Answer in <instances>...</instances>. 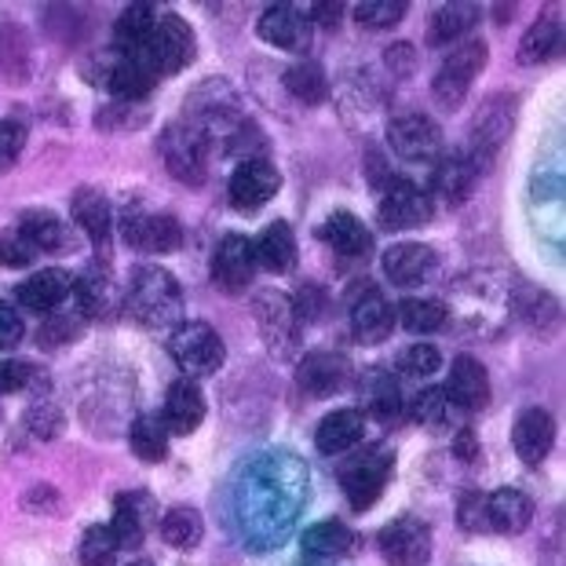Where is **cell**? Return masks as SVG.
<instances>
[{
  "mask_svg": "<svg viewBox=\"0 0 566 566\" xmlns=\"http://www.w3.org/2000/svg\"><path fill=\"white\" fill-rule=\"evenodd\" d=\"M161 537L168 548L176 552H190L201 545L205 537V520L198 509H190V504H176V509H168L161 515Z\"/></svg>",
  "mask_w": 566,
  "mask_h": 566,
  "instance_id": "39",
  "label": "cell"
},
{
  "mask_svg": "<svg viewBox=\"0 0 566 566\" xmlns=\"http://www.w3.org/2000/svg\"><path fill=\"white\" fill-rule=\"evenodd\" d=\"M311 501V472L293 450H260L238 468L231 515L242 545L256 556L282 548Z\"/></svg>",
  "mask_w": 566,
  "mask_h": 566,
  "instance_id": "1",
  "label": "cell"
},
{
  "mask_svg": "<svg viewBox=\"0 0 566 566\" xmlns=\"http://www.w3.org/2000/svg\"><path fill=\"white\" fill-rule=\"evenodd\" d=\"M117 552H122V548H117L111 526H88V530H84V537H81L77 556H81V566H114Z\"/></svg>",
  "mask_w": 566,
  "mask_h": 566,
  "instance_id": "48",
  "label": "cell"
},
{
  "mask_svg": "<svg viewBox=\"0 0 566 566\" xmlns=\"http://www.w3.org/2000/svg\"><path fill=\"white\" fill-rule=\"evenodd\" d=\"M512 307H515V315H520V322L534 325V329H545V325L559 318L556 300H552L545 289H534V285H523L520 293L512 296Z\"/></svg>",
  "mask_w": 566,
  "mask_h": 566,
  "instance_id": "43",
  "label": "cell"
},
{
  "mask_svg": "<svg viewBox=\"0 0 566 566\" xmlns=\"http://www.w3.org/2000/svg\"><path fill=\"white\" fill-rule=\"evenodd\" d=\"M366 409L377 420H395L402 413V391H399V380L391 377V373H384V369H373L369 373V380H366ZM363 409V413H366Z\"/></svg>",
  "mask_w": 566,
  "mask_h": 566,
  "instance_id": "41",
  "label": "cell"
},
{
  "mask_svg": "<svg viewBox=\"0 0 566 566\" xmlns=\"http://www.w3.org/2000/svg\"><path fill=\"white\" fill-rule=\"evenodd\" d=\"M282 84H285V92L304 106H318L329 99V77H325V70L315 59H300V63L289 66L282 74Z\"/></svg>",
  "mask_w": 566,
  "mask_h": 566,
  "instance_id": "37",
  "label": "cell"
},
{
  "mask_svg": "<svg viewBox=\"0 0 566 566\" xmlns=\"http://www.w3.org/2000/svg\"><path fill=\"white\" fill-rule=\"evenodd\" d=\"M446 402L461 413H479L490 402V373L479 363L475 355H457L450 366V377H446Z\"/></svg>",
  "mask_w": 566,
  "mask_h": 566,
  "instance_id": "21",
  "label": "cell"
},
{
  "mask_svg": "<svg viewBox=\"0 0 566 566\" xmlns=\"http://www.w3.org/2000/svg\"><path fill=\"white\" fill-rule=\"evenodd\" d=\"M168 355L187 373V380H198V377H212L223 366L227 347L209 322H179L172 336H168Z\"/></svg>",
  "mask_w": 566,
  "mask_h": 566,
  "instance_id": "5",
  "label": "cell"
},
{
  "mask_svg": "<svg viewBox=\"0 0 566 566\" xmlns=\"http://www.w3.org/2000/svg\"><path fill=\"white\" fill-rule=\"evenodd\" d=\"M486 55H490L486 41H464L442 59L439 74H436V81H431V95L439 99V106L457 111V106L468 99L475 77L486 70Z\"/></svg>",
  "mask_w": 566,
  "mask_h": 566,
  "instance_id": "8",
  "label": "cell"
},
{
  "mask_svg": "<svg viewBox=\"0 0 566 566\" xmlns=\"http://www.w3.org/2000/svg\"><path fill=\"white\" fill-rule=\"evenodd\" d=\"M22 509L33 512V515H59V512H63V497H59L55 486L38 483V486L27 490V497H22Z\"/></svg>",
  "mask_w": 566,
  "mask_h": 566,
  "instance_id": "54",
  "label": "cell"
},
{
  "mask_svg": "<svg viewBox=\"0 0 566 566\" xmlns=\"http://www.w3.org/2000/svg\"><path fill=\"white\" fill-rule=\"evenodd\" d=\"M347 322L358 344H384L395 329V307L373 282H355L347 289Z\"/></svg>",
  "mask_w": 566,
  "mask_h": 566,
  "instance_id": "11",
  "label": "cell"
},
{
  "mask_svg": "<svg viewBox=\"0 0 566 566\" xmlns=\"http://www.w3.org/2000/svg\"><path fill=\"white\" fill-rule=\"evenodd\" d=\"M436 216V201H431L428 190H420L406 179H395V184L384 187L380 205H377V223L384 231H409V227H420Z\"/></svg>",
  "mask_w": 566,
  "mask_h": 566,
  "instance_id": "14",
  "label": "cell"
},
{
  "mask_svg": "<svg viewBox=\"0 0 566 566\" xmlns=\"http://www.w3.org/2000/svg\"><path fill=\"white\" fill-rule=\"evenodd\" d=\"M44 388H48L44 369H38L33 363H8V358H0V399L15 391H44Z\"/></svg>",
  "mask_w": 566,
  "mask_h": 566,
  "instance_id": "47",
  "label": "cell"
},
{
  "mask_svg": "<svg viewBox=\"0 0 566 566\" xmlns=\"http://www.w3.org/2000/svg\"><path fill=\"white\" fill-rule=\"evenodd\" d=\"M205 413H209V402H205L201 384L187 377L172 380V388L165 395V417H161L165 431H172V436H195L205 424Z\"/></svg>",
  "mask_w": 566,
  "mask_h": 566,
  "instance_id": "23",
  "label": "cell"
},
{
  "mask_svg": "<svg viewBox=\"0 0 566 566\" xmlns=\"http://www.w3.org/2000/svg\"><path fill=\"white\" fill-rule=\"evenodd\" d=\"M388 147L399 154L402 161H413V165L436 161L442 150V128L436 117H428V114H399L388 122Z\"/></svg>",
  "mask_w": 566,
  "mask_h": 566,
  "instance_id": "13",
  "label": "cell"
},
{
  "mask_svg": "<svg viewBox=\"0 0 566 566\" xmlns=\"http://www.w3.org/2000/svg\"><path fill=\"white\" fill-rule=\"evenodd\" d=\"M380 268L395 285H417L436 271V249L420 242H399L380 256Z\"/></svg>",
  "mask_w": 566,
  "mask_h": 566,
  "instance_id": "30",
  "label": "cell"
},
{
  "mask_svg": "<svg viewBox=\"0 0 566 566\" xmlns=\"http://www.w3.org/2000/svg\"><path fill=\"white\" fill-rule=\"evenodd\" d=\"M559 44H563L559 15H556V11H548V15H541L534 27L523 33L520 55H515V59H520V66H541V63H548V59L559 52Z\"/></svg>",
  "mask_w": 566,
  "mask_h": 566,
  "instance_id": "35",
  "label": "cell"
},
{
  "mask_svg": "<svg viewBox=\"0 0 566 566\" xmlns=\"http://www.w3.org/2000/svg\"><path fill=\"white\" fill-rule=\"evenodd\" d=\"M184 122L205 139V147L212 150H227V143L234 139V132L242 128L249 117L242 111V99H238L234 84L227 77H209L201 81L195 92L187 95L184 103Z\"/></svg>",
  "mask_w": 566,
  "mask_h": 566,
  "instance_id": "2",
  "label": "cell"
},
{
  "mask_svg": "<svg viewBox=\"0 0 566 566\" xmlns=\"http://www.w3.org/2000/svg\"><path fill=\"white\" fill-rule=\"evenodd\" d=\"M479 22V8L475 4H439L431 11L428 19V44L431 48H446L453 44L457 38H464L468 30H472Z\"/></svg>",
  "mask_w": 566,
  "mask_h": 566,
  "instance_id": "36",
  "label": "cell"
},
{
  "mask_svg": "<svg viewBox=\"0 0 566 566\" xmlns=\"http://www.w3.org/2000/svg\"><path fill=\"white\" fill-rule=\"evenodd\" d=\"M289 300H293V311H296L300 325L322 318V311H325V293H322L318 285H304L296 296H289Z\"/></svg>",
  "mask_w": 566,
  "mask_h": 566,
  "instance_id": "56",
  "label": "cell"
},
{
  "mask_svg": "<svg viewBox=\"0 0 566 566\" xmlns=\"http://www.w3.org/2000/svg\"><path fill=\"white\" fill-rule=\"evenodd\" d=\"M450 413H453V406L446 402V395L442 388H420L413 395V402H409V417L417 420V424H424V428H446L450 424Z\"/></svg>",
  "mask_w": 566,
  "mask_h": 566,
  "instance_id": "46",
  "label": "cell"
},
{
  "mask_svg": "<svg viewBox=\"0 0 566 566\" xmlns=\"http://www.w3.org/2000/svg\"><path fill=\"white\" fill-rule=\"evenodd\" d=\"M27 150V125L19 117H0V176L19 165Z\"/></svg>",
  "mask_w": 566,
  "mask_h": 566,
  "instance_id": "51",
  "label": "cell"
},
{
  "mask_svg": "<svg viewBox=\"0 0 566 566\" xmlns=\"http://www.w3.org/2000/svg\"><path fill=\"white\" fill-rule=\"evenodd\" d=\"M453 457H457L461 464H475V461H479V436H475L472 428H457Z\"/></svg>",
  "mask_w": 566,
  "mask_h": 566,
  "instance_id": "59",
  "label": "cell"
},
{
  "mask_svg": "<svg viewBox=\"0 0 566 566\" xmlns=\"http://www.w3.org/2000/svg\"><path fill=\"white\" fill-rule=\"evenodd\" d=\"M552 442H556V420H552L548 409L541 406H530L515 417L512 424V446L520 453V461L526 468H541L548 461L552 453Z\"/></svg>",
  "mask_w": 566,
  "mask_h": 566,
  "instance_id": "22",
  "label": "cell"
},
{
  "mask_svg": "<svg viewBox=\"0 0 566 566\" xmlns=\"http://www.w3.org/2000/svg\"><path fill=\"white\" fill-rule=\"evenodd\" d=\"M128 566H154L150 559H136V563H128Z\"/></svg>",
  "mask_w": 566,
  "mask_h": 566,
  "instance_id": "61",
  "label": "cell"
},
{
  "mask_svg": "<svg viewBox=\"0 0 566 566\" xmlns=\"http://www.w3.org/2000/svg\"><path fill=\"white\" fill-rule=\"evenodd\" d=\"M74 300L81 318H106L114 307V282H111V263H95L84 274L74 279Z\"/></svg>",
  "mask_w": 566,
  "mask_h": 566,
  "instance_id": "31",
  "label": "cell"
},
{
  "mask_svg": "<svg viewBox=\"0 0 566 566\" xmlns=\"http://www.w3.org/2000/svg\"><path fill=\"white\" fill-rule=\"evenodd\" d=\"M158 154L168 168V176L179 179L184 187H201L205 179H209L212 154H209V147H205V139L187 122H176L161 132Z\"/></svg>",
  "mask_w": 566,
  "mask_h": 566,
  "instance_id": "9",
  "label": "cell"
},
{
  "mask_svg": "<svg viewBox=\"0 0 566 566\" xmlns=\"http://www.w3.org/2000/svg\"><path fill=\"white\" fill-rule=\"evenodd\" d=\"M27 431L38 442H55V439H63V431H66V413H63V406L52 402V399H38L30 406V413H27Z\"/></svg>",
  "mask_w": 566,
  "mask_h": 566,
  "instance_id": "45",
  "label": "cell"
},
{
  "mask_svg": "<svg viewBox=\"0 0 566 566\" xmlns=\"http://www.w3.org/2000/svg\"><path fill=\"white\" fill-rule=\"evenodd\" d=\"M377 545L391 566H424L431 559V530L417 515H399L380 530Z\"/></svg>",
  "mask_w": 566,
  "mask_h": 566,
  "instance_id": "16",
  "label": "cell"
},
{
  "mask_svg": "<svg viewBox=\"0 0 566 566\" xmlns=\"http://www.w3.org/2000/svg\"><path fill=\"white\" fill-rule=\"evenodd\" d=\"M125 315L143 329H176L184 322V289L179 279L165 268H136L125 285Z\"/></svg>",
  "mask_w": 566,
  "mask_h": 566,
  "instance_id": "3",
  "label": "cell"
},
{
  "mask_svg": "<svg viewBox=\"0 0 566 566\" xmlns=\"http://www.w3.org/2000/svg\"><path fill=\"white\" fill-rule=\"evenodd\" d=\"M384 63H388V70L395 77H409L417 70V52H413V44H391L388 48V55H384Z\"/></svg>",
  "mask_w": 566,
  "mask_h": 566,
  "instance_id": "58",
  "label": "cell"
},
{
  "mask_svg": "<svg viewBox=\"0 0 566 566\" xmlns=\"http://www.w3.org/2000/svg\"><path fill=\"white\" fill-rule=\"evenodd\" d=\"M479 168L468 154H446V158L431 168V198H442L446 205H464L472 198V190L479 184Z\"/></svg>",
  "mask_w": 566,
  "mask_h": 566,
  "instance_id": "27",
  "label": "cell"
},
{
  "mask_svg": "<svg viewBox=\"0 0 566 566\" xmlns=\"http://www.w3.org/2000/svg\"><path fill=\"white\" fill-rule=\"evenodd\" d=\"M154 520V501L147 493H117L114 501V520H111V534L117 541V548H143L147 541V523Z\"/></svg>",
  "mask_w": 566,
  "mask_h": 566,
  "instance_id": "26",
  "label": "cell"
},
{
  "mask_svg": "<svg viewBox=\"0 0 566 566\" xmlns=\"http://www.w3.org/2000/svg\"><path fill=\"white\" fill-rule=\"evenodd\" d=\"M22 336H27L22 315L8 304V300H0V352H11V347H19Z\"/></svg>",
  "mask_w": 566,
  "mask_h": 566,
  "instance_id": "55",
  "label": "cell"
},
{
  "mask_svg": "<svg viewBox=\"0 0 566 566\" xmlns=\"http://www.w3.org/2000/svg\"><path fill=\"white\" fill-rule=\"evenodd\" d=\"M256 33H260V41H268L271 48H282V52H311V41H315V27H311L307 11L296 4L263 8Z\"/></svg>",
  "mask_w": 566,
  "mask_h": 566,
  "instance_id": "19",
  "label": "cell"
},
{
  "mask_svg": "<svg viewBox=\"0 0 566 566\" xmlns=\"http://www.w3.org/2000/svg\"><path fill=\"white\" fill-rule=\"evenodd\" d=\"M252 311H256V325H260V336L263 344L271 347L274 358H289L296 352L300 344V318L293 311V300H289L285 293H274V289H268V293H256V300H252Z\"/></svg>",
  "mask_w": 566,
  "mask_h": 566,
  "instance_id": "12",
  "label": "cell"
},
{
  "mask_svg": "<svg viewBox=\"0 0 566 566\" xmlns=\"http://www.w3.org/2000/svg\"><path fill=\"white\" fill-rule=\"evenodd\" d=\"M256 274V256L252 242L242 234H223L212 249V282L227 296H242Z\"/></svg>",
  "mask_w": 566,
  "mask_h": 566,
  "instance_id": "17",
  "label": "cell"
},
{
  "mask_svg": "<svg viewBox=\"0 0 566 566\" xmlns=\"http://www.w3.org/2000/svg\"><path fill=\"white\" fill-rule=\"evenodd\" d=\"M154 22H158V8L154 4H128L114 22V48L117 52H139L150 41Z\"/></svg>",
  "mask_w": 566,
  "mask_h": 566,
  "instance_id": "38",
  "label": "cell"
},
{
  "mask_svg": "<svg viewBox=\"0 0 566 566\" xmlns=\"http://www.w3.org/2000/svg\"><path fill=\"white\" fill-rule=\"evenodd\" d=\"M33 260H38V249L22 238L19 227H4V231H0V268L22 271V268H30Z\"/></svg>",
  "mask_w": 566,
  "mask_h": 566,
  "instance_id": "50",
  "label": "cell"
},
{
  "mask_svg": "<svg viewBox=\"0 0 566 566\" xmlns=\"http://www.w3.org/2000/svg\"><path fill=\"white\" fill-rule=\"evenodd\" d=\"M439 366H442V355L436 344H413L402 355V373L409 380H428L431 373H439Z\"/></svg>",
  "mask_w": 566,
  "mask_h": 566,
  "instance_id": "53",
  "label": "cell"
},
{
  "mask_svg": "<svg viewBox=\"0 0 566 566\" xmlns=\"http://www.w3.org/2000/svg\"><path fill=\"white\" fill-rule=\"evenodd\" d=\"M15 227L22 231V238L38 249V256H41V252H59V249L70 245V227L63 223V216H55L52 209L22 212Z\"/></svg>",
  "mask_w": 566,
  "mask_h": 566,
  "instance_id": "34",
  "label": "cell"
},
{
  "mask_svg": "<svg viewBox=\"0 0 566 566\" xmlns=\"http://www.w3.org/2000/svg\"><path fill=\"white\" fill-rule=\"evenodd\" d=\"M70 289H74V274L66 268H44L15 285V300H19V307L48 315V311H55L70 296Z\"/></svg>",
  "mask_w": 566,
  "mask_h": 566,
  "instance_id": "28",
  "label": "cell"
},
{
  "mask_svg": "<svg viewBox=\"0 0 566 566\" xmlns=\"http://www.w3.org/2000/svg\"><path fill=\"white\" fill-rule=\"evenodd\" d=\"M457 523L468 534H486V493L483 490H464L457 497Z\"/></svg>",
  "mask_w": 566,
  "mask_h": 566,
  "instance_id": "52",
  "label": "cell"
},
{
  "mask_svg": "<svg viewBox=\"0 0 566 566\" xmlns=\"http://www.w3.org/2000/svg\"><path fill=\"white\" fill-rule=\"evenodd\" d=\"M252 256H256V268L268 274H289L296 268V234L285 220L263 227V234L252 245Z\"/></svg>",
  "mask_w": 566,
  "mask_h": 566,
  "instance_id": "32",
  "label": "cell"
},
{
  "mask_svg": "<svg viewBox=\"0 0 566 566\" xmlns=\"http://www.w3.org/2000/svg\"><path fill=\"white\" fill-rule=\"evenodd\" d=\"M122 238L125 245L136 252H150V256H168L184 245V227L172 212L147 209L143 201H132L122 212Z\"/></svg>",
  "mask_w": 566,
  "mask_h": 566,
  "instance_id": "6",
  "label": "cell"
},
{
  "mask_svg": "<svg viewBox=\"0 0 566 566\" xmlns=\"http://www.w3.org/2000/svg\"><path fill=\"white\" fill-rule=\"evenodd\" d=\"M406 11H409L406 0H363V4H355V22L369 33H384L399 27Z\"/></svg>",
  "mask_w": 566,
  "mask_h": 566,
  "instance_id": "44",
  "label": "cell"
},
{
  "mask_svg": "<svg viewBox=\"0 0 566 566\" xmlns=\"http://www.w3.org/2000/svg\"><path fill=\"white\" fill-rule=\"evenodd\" d=\"M143 63L154 70V77H172V74H184V70L195 63L198 55V41H195V30H190V22L184 15H176V11H165L154 22V33L150 41L139 48Z\"/></svg>",
  "mask_w": 566,
  "mask_h": 566,
  "instance_id": "4",
  "label": "cell"
},
{
  "mask_svg": "<svg viewBox=\"0 0 566 566\" xmlns=\"http://www.w3.org/2000/svg\"><path fill=\"white\" fill-rule=\"evenodd\" d=\"M282 187V172L274 168L268 158L260 161H238L231 172V184H227V198L238 212H260Z\"/></svg>",
  "mask_w": 566,
  "mask_h": 566,
  "instance_id": "18",
  "label": "cell"
},
{
  "mask_svg": "<svg viewBox=\"0 0 566 566\" xmlns=\"http://www.w3.org/2000/svg\"><path fill=\"white\" fill-rule=\"evenodd\" d=\"M318 238L322 245L340 260H366L373 252V234L369 227L358 220L355 212H333L325 216L322 227H318Z\"/></svg>",
  "mask_w": 566,
  "mask_h": 566,
  "instance_id": "24",
  "label": "cell"
},
{
  "mask_svg": "<svg viewBox=\"0 0 566 566\" xmlns=\"http://www.w3.org/2000/svg\"><path fill=\"white\" fill-rule=\"evenodd\" d=\"M340 15H344V8H340V4H315V8L307 11L311 27H315V22H322L325 30H336V22H340Z\"/></svg>",
  "mask_w": 566,
  "mask_h": 566,
  "instance_id": "60",
  "label": "cell"
},
{
  "mask_svg": "<svg viewBox=\"0 0 566 566\" xmlns=\"http://www.w3.org/2000/svg\"><path fill=\"white\" fill-rule=\"evenodd\" d=\"M70 212H74V223L84 231V238L92 242V256L95 263H111V238H114V212L111 201L99 187H77L74 198H70Z\"/></svg>",
  "mask_w": 566,
  "mask_h": 566,
  "instance_id": "15",
  "label": "cell"
},
{
  "mask_svg": "<svg viewBox=\"0 0 566 566\" xmlns=\"http://www.w3.org/2000/svg\"><path fill=\"white\" fill-rule=\"evenodd\" d=\"M530 523H534V501H530V493L515 486H501L486 497V526L493 534L515 537V534H523Z\"/></svg>",
  "mask_w": 566,
  "mask_h": 566,
  "instance_id": "29",
  "label": "cell"
},
{
  "mask_svg": "<svg viewBox=\"0 0 566 566\" xmlns=\"http://www.w3.org/2000/svg\"><path fill=\"white\" fill-rule=\"evenodd\" d=\"M366 428H369V420H366L363 409H333V413L322 417L318 428H315L318 453H325V457L352 453L355 446L366 439Z\"/></svg>",
  "mask_w": 566,
  "mask_h": 566,
  "instance_id": "25",
  "label": "cell"
},
{
  "mask_svg": "<svg viewBox=\"0 0 566 566\" xmlns=\"http://www.w3.org/2000/svg\"><path fill=\"white\" fill-rule=\"evenodd\" d=\"M391 479V453L388 450H366L355 453L352 461L340 464V486L347 493V504L355 512H369L380 501L384 486Z\"/></svg>",
  "mask_w": 566,
  "mask_h": 566,
  "instance_id": "10",
  "label": "cell"
},
{
  "mask_svg": "<svg viewBox=\"0 0 566 566\" xmlns=\"http://www.w3.org/2000/svg\"><path fill=\"white\" fill-rule=\"evenodd\" d=\"M77 329V318H70V315H55L48 325H41V333H38V340L41 347H63L70 336H74Z\"/></svg>",
  "mask_w": 566,
  "mask_h": 566,
  "instance_id": "57",
  "label": "cell"
},
{
  "mask_svg": "<svg viewBox=\"0 0 566 566\" xmlns=\"http://www.w3.org/2000/svg\"><path fill=\"white\" fill-rule=\"evenodd\" d=\"M515 128V99L512 95H490V99L479 106L472 117V143H468V158L475 161L479 172H490L493 158L501 154V147L509 143Z\"/></svg>",
  "mask_w": 566,
  "mask_h": 566,
  "instance_id": "7",
  "label": "cell"
},
{
  "mask_svg": "<svg viewBox=\"0 0 566 566\" xmlns=\"http://www.w3.org/2000/svg\"><path fill=\"white\" fill-rule=\"evenodd\" d=\"M150 122V111L143 103H111L95 114V128H106V132H128V128H143Z\"/></svg>",
  "mask_w": 566,
  "mask_h": 566,
  "instance_id": "49",
  "label": "cell"
},
{
  "mask_svg": "<svg viewBox=\"0 0 566 566\" xmlns=\"http://www.w3.org/2000/svg\"><path fill=\"white\" fill-rule=\"evenodd\" d=\"M300 545H304L307 559H336V556H347V552H355L358 537H355V530L347 526V523L325 520V523H315L311 530H304Z\"/></svg>",
  "mask_w": 566,
  "mask_h": 566,
  "instance_id": "33",
  "label": "cell"
},
{
  "mask_svg": "<svg viewBox=\"0 0 566 566\" xmlns=\"http://www.w3.org/2000/svg\"><path fill=\"white\" fill-rule=\"evenodd\" d=\"M355 369H352V358L340 355V352H311L307 358H300L296 366V380L311 399H333L340 395L347 384H352Z\"/></svg>",
  "mask_w": 566,
  "mask_h": 566,
  "instance_id": "20",
  "label": "cell"
},
{
  "mask_svg": "<svg viewBox=\"0 0 566 566\" xmlns=\"http://www.w3.org/2000/svg\"><path fill=\"white\" fill-rule=\"evenodd\" d=\"M446 304L442 300H402L399 311H395V318H399V325L406 333H413V336H428V333H439L442 325H446Z\"/></svg>",
  "mask_w": 566,
  "mask_h": 566,
  "instance_id": "42",
  "label": "cell"
},
{
  "mask_svg": "<svg viewBox=\"0 0 566 566\" xmlns=\"http://www.w3.org/2000/svg\"><path fill=\"white\" fill-rule=\"evenodd\" d=\"M128 446L143 464H161L168 457V431L161 417H139L128 428Z\"/></svg>",
  "mask_w": 566,
  "mask_h": 566,
  "instance_id": "40",
  "label": "cell"
}]
</instances>
